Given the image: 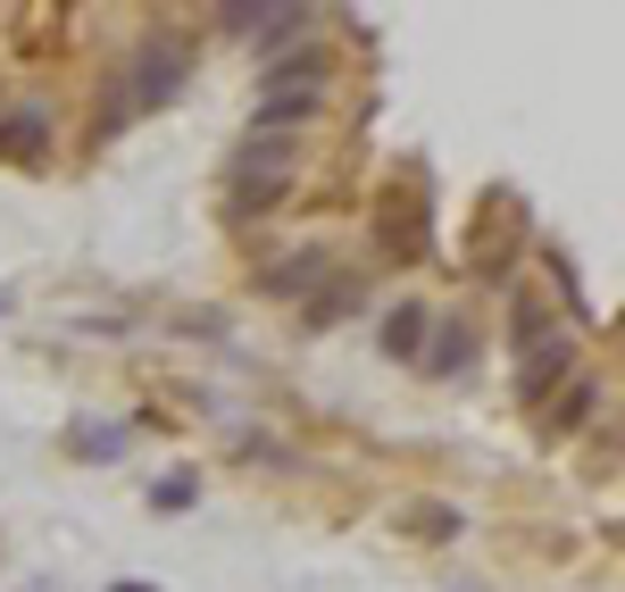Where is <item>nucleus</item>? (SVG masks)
<instances>
[{"label":"nucleus","mask_w":625,"mask_h":592,"mask_svg":"<svg viewBox=\"0 0 625 592\" xmlns=\"http://www.w3.org/2000/svg\"><path fill=\"white\" fill-rule=\"evenodd\" d=\"M42 134H51V117L25 109V117H9V126H0V151H42Z\"/></svg>","instance_id":"f257e3e1"},{"label":"nucleus","mask_w":625,"mask_h":592,"mask_svg":"<svg viewBox=\"0 0 625 592\" xmlns=\"http://www.w3.org/2000/svg\"><path fill=\"white\" fill-rule=\"evenodd\" d=\"M151 500H159V509H184V500H192V476H184V467H175V476H159Z\"/></svg>","instance_id":"f03ea898"},{"label":"nucleus","mask_w":625,"mask_h":592,"mask_svg":"<svg viewBox=\"0 0 625 592\" xmlns=\"http://www.w3.org/2000/svg\"><path fill=\"white\" fill-rule=\"evenodd\" d=\"M0 309H9V301H0Z\"/></svg>","instance_id":"7ed1b4c3"}]
</instances>
